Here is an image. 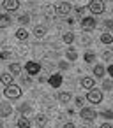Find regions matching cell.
<instances>
[{
    "label": "cell",
    "mask_w": 113,
    "mask_h": 128,
    "mask_svg": "<svg viewBox=\"0 0 113 128\" xmlns=\"http://www.w3.org/2000/svg\"><path fill=\"white\" fill-rule=\"evenodd\" d=\"M4 95H6L7 98H11V100H16V98L21 96V88H20L18 84H9V86H6Z\"/></svg>",
    "instance_id": "cell-1"
},
{
    "label": "cell",
    "mask_w": 113,
    "mask_h": 128,
    "mask_svg": "<svg viewBox=\"0 0 113 128\" xmlns=\"http://www.w3.org/2000/svg\"><path fill=\"white\" fill-rule=\"evenodd\" d=\"M88 9L92 14H102L106 11V6H104V0H90V4H88Z\"/></svg>",
    "instance_id": "cell-2"
},
{
    "label": "cell",
    "mask_w": 113,
    "mask_h": 128,
    "mask_svg": "<svg viewBox=\"0 0 113 128\" xmlns=\"http://www.w3.org/2000/svg\"><path fill=\"white\" fill-rule=\"evenodd\" d=\"M80 116H81V119H83V121L90 123V121H94V119L97 118V112H95L94 109H90V107H81Z\"/></svg>",
    "instance_id": "cell-3"
},
{
    "label": "cell",
    "mask_w": 113,
    "mask_h": 128,
    "mask_svg": "<svg viewBox=\"0 0 113 128\" xmlns=\"http://www.w3.org/2000/svg\"><path fill=\"white\" fill-rule=\"evenodd\" d=\"M87 100H88L90 104H101V102H102V91L97 90V88H92L90 93L87 95Z\"/></svg>",
    "instance_id": "cell-4"
},
{
    "label": "cell",
    "mask_w": 113,
    "mask_h": 128,
    "mask_svg": "<svg viewBox=\"0 0 113 128\" xmlns=\"http://www.w3.org/2000/svg\"><path fill=\"white\" fill-rule=\"evenodd\" d=\"M71 2H62V4H58L57 7H55V14H58V16H69L71 14Z\"/></svg>",
    "instance_id": "cell-5"
},
{
    "label": "cell",
    "mask_w": 113,
    "mask_h": 128,
    "mask_svg": "<svg viewBox=\"0 0 113 128\" xmlns=\"http://www.w3.org/2000/svg\"><path fill=\"white\" fill-rule=\"evenodd\" d=\"M81 28H83V32H92L95 28V20L92 16H83L81 18Z\"/></svg>",
    "instance_id": "cell-6"
},
{
    "label": "cell",
    "mask_w": 113,
    "mask_h": 128,
    "mask_svg": "<svg viewBox=\"0 0 113 128\" xmlns=\"http://www.w3.org/2000/svg\"><path fill=\"white\" fill-rule=\"evenodd\" d=\"M25 70H27L28 76H35V74L41 72V65L37 62H27L25 63Z\"/></svg>",
    "instance_id": "cell-7"
},
{
    "label": "cell",
    "mask_w": 113,
    "mask_h": 128,
    "mask_svg": "<svg viewBox=\"0 0 113 128\" xmlns=\"http://www.w3.org/2000/svg\"><path fill=\"white\" fill-rule=\"evenodd\" d=\"M13 114V105L9 102H0V118H7Z\"/></svg>",
    "instance_id": "cell-8"
},
{
    "label": "cell",
    "mask_w": 113,
    "mask_h": 128,
    "mask_svg": "<svg viewBox=\"0 0 113 128\" xmlns=\"http://www.w3.org/2000/svg\"><path fill=\"white\" fill-rule=\"evenodd\" d=\"M4 9L9 12H16L20 9V0H4Z\"/></svg>",
    "instance_id": "cell-9"
},
{
    "label": "cell",
    "mask_w": 113,
    "mask_h": 128,
    "mask_svg": "<svg viewBox=\"0 0 113 128\" xmlns=\"http://www.w3.org/2000/svg\"><path fill=\"white\" fill-rule=\"evenodd\" d=\"M80 84H81V86H83L85 90H92V88L95 86V79H92L90 76H85V77H81Z\"/></svg>",
    "instance_id": "cell-10"
},
{
    "label": "cell",
    "mask_w": 113,
    "mask_h": 128,
    "mask_svg": "<svg viewBox=\"0 0 113 128\" xmlns=\"http://www.w3.org/2000/svg\"><path fill=\"white\" fill-rule=\"evenodd\" d=\"M62 79H64V77H62L60 74H53V76L48 79V82H50L53 88H58V86H62Z\"/></svg>",
    "instance_id": "cell-11"
},
{
    "label": "cell",
    "mask_w": 113,
    "mask_h": 128,
    "mask_svg": "<svg viewBox=\"0 0 113 128\" xmlns=\"http://www.w3.org/2000/svg\"><path fill=\"white\" fill-rule=\"evenodd\" d=\"M9 74H11V76H20V74H21V65H20L18 62H13V63L9 65Z\"/></svg>",
    "instance_id": "cell-12"
},
{
    "label": "cell",
    "mask_w": 113,
    "mask_h": 128,
    "mask_svg": "<svg viewBox=\"0 0 113 128\" xmlns=\"http://www.w3.org/2000/svg\"><path fill=\"white\" fill-rule=\"evenodd\" d=\"M16 39H18L20 42H25V40L28 39V32H27L23 26H21V28H18V30H16Z\"/></svg>",
    "instance_id": "cell-13"
},
{
    "label": "cell",
    "mask_w": 113,
    "mask_h": 128,
    "mask_svg": "<svg viewBox=\"0 0 113 128\" xmlns=\"http://www.w3.org/2000/svg\"><path fill=\"white\" fill-rule=\"evenodd\" d=\"M0 82H2L4 86H9L13 84V76L9 72H4V74H0Z\"/></svg>",
    "instance_id": "cell-14"
},
{
    "label": "cell",
    "mask_w": 113,
    "mask_h": 128,
    "mask_svg": "<svg viewBox=\"0 0 113 128\" xmlns=\"http://www.w3.org/2000/svg\"><path fill=\"white\" fill-rule=\"evenodd\" d=\"M11 16L9 14H0V28H7L11 25Z\"/></svg>",
    "instance_id": "cell-15"
},
{
    "label": "cell",
    "mask_w": 113,
    "mask_h": 128,
    "mask_svg": "<svg viewBox=\"0 0 113 128\" xmlns=\"http://www.w3.org/2000/svg\"><path fill=\"white\" fill-rule=\"evenodd\" d=\"M104 74H106L104 65H95V67H94V76H95V77L102 79V77H104Z\"/></svg>",
    "instance_id": "cell-16"
},
{
    "label": "cell",
    "mask_w": 113,
    "mask_h": 128,
    "mask_svg": "<svg viewBox=\"0 0 113 128\" xmlns=\"http://www.w3.org/2000/svg\"><path fill=\"white\" fill-rule=\"evenodd\" d=\"M34 34H35V37H44L46 35V26L44 25H35V28H34Z\"/></svg>",
    "instance_id": "cell-17"
},
{
    "label": "cell",
    "mask_w": 113,
    "mask_h": 128,
    "mask_svg": "<svg viewBox=\"0 0 113 128\" xmlns=\"http://www.w3.org/2000/svg\"><path fill=\"white\" fill-rule=\"evenodd\" d=\"M30 119L27 118V116H21L20 119H18V128H30Z\"/></svg>",
    "instance_id": "cell-18"
},
{
    "label": "cell",
    "mask_w": 113,
    "mask_h": 128,
    "mask_svg": "<svg viewBox=\"0 0 113 128\" xmlns=\"http://www.w3.org/2000/svg\"><path fill=\"white\" fill-rule=\"evenodd\" d=\"M58 102H62V104H69V102H71V93H69V91H62V93L58 95Z\"/></svg>",
    "instance_id": "cell-19"
},
{
    "label": "cell",
    "mask_w": 113,
    "mask_h": 128,
    "mask_svg": "<svg viewBox=\"0 0 113 128\" xmlns=\"http://www.w3.org/2000/svg\"><path fill=\"white\" fill-rule=\"evenodd\" d=\"M101 42H102V44H111V42H113V35H111L109 32H104V34L101 35Z\"/></svg>",
    "instance_id": "cell-20"
},
{
    "label": "cell",
    "mask_w": 113,
    "mask_h": 128,
    "mask_svg": "<svg viewBox=\"0 0 113 128\" xmlns=\"http://www.w3.org/2000/svg\"><path fill=\"white\" fill-rule=\"evenodd\" d=\"M65 56H67V60L74 62V60L78 58V53H76V49H74V48H69V49L65 51Z\"/></svg>",
    "instance_id": "cell-21"
},
{
    "label": "cell",
    "mask_w": 113,
    "mask_h": 128,
    "mask_svg": "<svg viewBox=\"0 0 113 128\" xmlns=\"http://www.w3.org/2000/svg\"><path fill=\"white\" fill-rule=\"evenodd\" d=\"M18 110H20L21 114H28V112L32 110V105H30L28 102H23V104H21V105L18 107Z\"/></svg>",
    "instance_id": "cell-22"
},
{
    "label": "cell",
    "mask_w": 113,
    "mask_h": 128,
    "mask_svg": "<svg viewBox=\"0 0 113 128\" xmlns=\"http://www.w3.org/2000/svg\"><path fill=\"white\" fill-rule=\"evenodd\" d=\"M83 60H85V63H94V62H95V54H94L92 51H87L85 56H83Z\"/></svg>",
    "instance_id": "cell-23"
},
{
    "label": "cell",
    "mask_w": 113,
    "mask_h": 128,
    "mask_svg": "<svg viewBox=\"0 0 113 128\" xmlns=\"http://www.w3.org/2000/svg\"><path fill=\"white\" fill-rule=\"evenodd\" d=\"M18 23H20V25H23V26H25V25H28V23H30V16H28V12H27V14H21V16L18 18Z\"/></svg>",
    "instance_id": "cell-24"
},
{
    "label": "cell",
    "mask_w": 113,
    "mask_h": 128,
    "mask_svg": "<svg viewBox=\"0 0 113 128\" xmlns=\"http://www.w3.org/2000/svg\"><path fill=\"white\" fill-rule=\"evenodd\" d=\"M46 121H48V119H46V116H43V114H39V116L35 118V124H37L39 128H43V126L46 124Z\"/></svg>",
    "instance_id": "cell-25"
},
{
    "label": "cell",
    "mask_w": 113,
    "mask_h": 128,
    "mask_svg": "<svg viewBox=\"0 0 113 128\" xmlns=\"http://www.w3.org/2000/svg\"><path fill=\"white\" fill-rule=\"evenodd\" d=\"M102 90H106V91L113 90V81H111V79H104V81H102Z\"/></svg>",
    "instance_id": "cell-26"
},
{
    "label": "cell",
    "mask_w": 113,
    "mask_h": 128,
    "mask_svg": "<svg viewBox=\"0 0 113 128\" xmlns=\"http://www.w3.org/2000/svg\"><path fill=\"white\" fill-rule=\"evenodd\" d=\"M72 40H74V34H72V32H67V34L64 35V42H65V44H71Z\"/></svg>",
    "instance_id": "cell-27"
},
{
    "label": "cell",
    "mask_w": 113,
    "mask_h": 128,
    "mask_svg": "<svg viewBox=\"0 0 113 128\" xmlns=\"http://www.w3.org/2000/svg\"><path fill=\"white\" fill-rule=\"evenodd\" d=\"M11 56H13V51H2L0 53V60H11Z\"/></svg>",
    "instance_id": "cell-28"
},
{
    "label": "cell",
    "mask_w": 113,
    "mask_h": 128,
    "mask_svg": "<svg viewBox=\"0 0 113 128\" xmlns=\"http://www.w3.org/2000/svg\"><path fill=\"white\" fill-rule=\"evenodd\" d=\"M102 60H104V62H111V51H109V49H104V53H102Z\"/></svg>",
    "instance_id": "cell-29"
},
{
    "label": "cell",
    "mask_w": 113,
    "mask_h": 128,
    "mask_svg": "<svg viewBox=\"0 0 113 128\" xmlns=\"http://www.w3.org/2000/svg\"><path fill=\"white\" fill-rule=\"evenodd\" d=\"M102 23H104V28H106V30H111V28H113V21H111V20H104Z\"/></svg>",
    "instance_id": "cell-30"
},
{
    "label": "cell",
    "mask_w": 113,
    "mask_h": 128,
    "mask_svg": "<svg viewBox=\"0 0 113 128\" xmlns=\"http://www.w3.org/2000/svg\"><path fill=\"white\" fill-rule=\"evenodd\" d=\"M58 68L60 70H65V68H69V63L65 60H62V62H58Z\"/></svg>",
    "instance_id": "cell-31"
},
{
    "label": "cell",
    "mask_w": 113,
    "mask_h": 128,
    "mask_svg": "<svg viewBox=\"0 0 113 128\" xmlns=\"http://www.w3.org/2000/svg\"><path fill=\"white\" fill-rule=\"evenodd\" d=\"M101 116H104L106 119H111L113 118V112L111 110H104V112H101Z\"/></svg>",
    "instance_id": "cell-32"
},
{
    "label": "cell",
    "mask_w": 113,
    "mask_h": 128,
    "mask_svg": "<svg viewBox=\"0 0 113 128\" xmlns=\"http://www.w3.org/2000/svg\"><path fill=\"white\" fill-rule=\"evenodd\" d=\"M76 14L78 16H83L85 14V7H76Z\"/></svg>",
    "instance_id": "cell-33"
},
{
    "label": "cell",
    "mask_w": 113,
    "mask_h": 128,
    "mask_svg": "<svg viewBox=\"0 0 113 128\" xmlns=\"http://www.w3.org/2000/svg\"><path fill=\"white\" fill-rule=\"evenodd\" d=\"M74 104H76L78 107H83V98H81V96H78V98L74 100Z\"/></svg>",
    "instance_id": "cell-34"
},
{
    "label": "cell",
    "mask_w": 113,
    "mask_h": 128,
    "mask_svg": "<svg viewBox=\"0 0 113 128\" xmlns=\"http://www.w3.org/2000/svg\"><path fill=\"white\" fill-rule=\"evenodd\" d=\"M21 82H23L25 86H30V79H28V76H27V77H23V81H21Z\"/></svg>",
    "instance_id": "cell-35"
},
{
    "label": "cell",
    "mask_w": 113,
    "mask_h": 128,
    "mask_svg": "<svg viewBox=\"0 0 113 128\" xmlns=\"http://www.w3.org/2000/svg\"><path fill=\"white\" fill-rule=\"evenodd\" d=\"M65 23H67L69 26H72V25H74V18H67V21H65Z\"/></svg>",
    "instance_id": "cell-36"
},
{
    "label": "cell",
    "mask_w": 113,
    "mask_h": 128,
    "mask_svg": "<svg viewBox=\"0 0 113 128\" xmlns=\"http://www.w3.org/2000/svg\"><path fill=\"white\" fill-rule=\"evenodd\" d=\"M101 128H113V124H111V123H102Z\"/></svg>",
    "instance_id": "cell-37"
},
{
    "label": "cell",
    "mask_w": 113,
    "mask_h": 128,
    "mask_svg": "<svg viewBox=\"0 0 113 128\" xmlns=\"http://www.w3.org/2000/svg\"><path fill=\"white\" fill-rule=\"evenodd\" d=\"M106 72H108V74H109V76H111V77H113V65H109V67H108V70H106Z\"/></svg>",
    "instance_id": "cell-38"
},
{
    "label": "cell",
    "mask_w": 113,
    "mask_h": 128,
    "mask_svg": "<svg viewBox=\"0 0 113 128\" xmlns=\"http://www.w3.org/2000/svg\"><path fill=\"white\" fill-rule=\"evenodd\" d=\"M64 128H74V124H72V123H71V121H67V123H65V124H64Z\"/></svg>",
    "instance_id": "cell-39"
},
{
    "label": "cell",
    "mask_w": 113,
    "mask_h": 128,
    "mask_svg": "<svg viewBox=\"0 0 113 128\" xmlns=\"http://www.w3.org/2000/svg\"><path fill=\"white\" fill-rule=\"evenodd\" d=\"M81 42H83V46H85V44H90V39H88V37H83Z\"/></svg>",
    "instance_id": "cell-40"
},
{
    "label": "cell",
    "mask_w": 113,
    "mask_h": 128,
    "mask_svg": "<svg viewBox=\"0 0 113 128\" xmlns=\"http://www.w3.org/2000/svg\"><path fill=\"white\" fill-rule=\"evenodd\" d=\"M81 128H90V124H87V126H85V124H83V126H81Z\"/></svg>",
    "instance_id": "cell-41"
},
{
    "label": "cell",
    "mask_w": 113,
    "mask_h": 128,
    "mask_svg": "<svg viewBox=\"0 0 113 128\" xmlns=\"http://www.w3.org/2000/svg\"><path fill=\"white\" fill-rule=\"evenodd\" d=\"M108 2H111V0H108Z\"/></svg>",
    "instance_id": "cell-42"
}]
</instances>
